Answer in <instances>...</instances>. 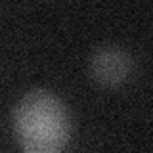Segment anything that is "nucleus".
<instances>
[{
    "label": "nucleus",
    "instance_id": "2",
    "mask_svg": "<svg viewBox=\"0 0 153 153\" xmlns=\"http://www.w3.org/2000/svg\"><path fill=\"white\" fill-rule=\"evenodd\" d=\"M88 71L94 82L103 88L124 86L134 75V57L117 44H103L90 56Z\"/></svg>",
    "mask_w": 153,
    "mask_h": 153
},
{
    "label": "nucleus",
    "instance_id": "1",
    "mask_svg": "<svg viewBox=\"0 0 153 153\" xmlns=\"http://www.w3.org/2000/svg\"><path fill=\"white\" fill-rule=\"evenodd\" d=\"M73 123L65 102L50 90H31L13 109V136L25 153H57L71 140Z\"/></svg>",
    "mask_w": 153,
    "mask_h": 153
}]
</instances>
